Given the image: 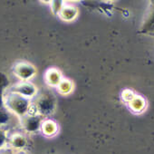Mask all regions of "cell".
<instances>
[{
  "mask_svg": "<svg viewBox=\"0 0 154 154\" xmlns=\"http://www.w3.org/2000/svg\"><path fill=\"white\" fill-rule=\"evenodd\" d=\"M4 105L9 112L16 114L20 119L28 114L32 108L30 99L11 92L5 96Z\"/></svg>",
  "mask_w": 154,
  "mask_h": 154,
  "instance_id": "1",
  "label": "cell"
},
{
  "mask_svg": "<svg viewBox=\"0 0 154 154\" xmlns=\"http://www.w3.org/2000/svg\"><path fill=\"white\" fill-rule=\"evenodd\" d=\"M55 106L56 101L54 95L49 92H43L35 97L31 111L42 117H46L54 113Z\"/></svg>",
  "mask_w": 154,
  "mask_h": 154,
  "instance_id": "2",
  "label": "cell"
},
{
  "mask_svg": "<svg viewBox=\"0 0 154 154\" xmlns=\"http://www.w3.org/2000/svg\"><path fill=\"white\" fill-rule=\"evenodd\" d=\"M43 122L44 117L35 112H29L28 114L20 119L22 128L29 133H34L41 130Z\"/></svg>",
  "mask_w": 154,
  "mask_h": 154,
  "instance_id": "3",
  "label": "cell"
},
{
  "mask_svg": "<svg viewBox=\"0 0 154 154\" xmlns=\"http://www.w3.org/2000/svg\"><path fill=\"white\" fill-rule=\"evenodd\" d=\"M13 72L23 82H28L29 79L34 77L36 70L31 63L26 62H20L14 66Z\"/></svg>",
  "mask_w": 154,
  "mask_h": 154,
  "instance_id": "4",
  "label": "cell"
},
{
  "mask_svg": "<svg viewBox=\"0 0 154 154\" xmlns=\"http://www.w3.org/2000/svg\"><path fill=\"white\" fill-rule=\"evenodd\" d=\"M10 92L24 96V97L30 99V100L32 98H35L37 95L36 87L29 82H21V83L14 85L11 88Z\"/></svg>",
  "mask_w": 154,
  "mask_h": 154,
  "instance_id": "5",
  "label": "cell"
},
{
  "mask_svg": "<svg viewBox=\"0 0 154 154\" xmlns=\"http://www.w3.org/2000/svg\"><path fill=\"white\" fill-rule=\"evenodd\" d=\"M8 143L16 149H22L26 146L27 140L21 133H14L8 138Z\"/></svg>",
  "mask_w": 154,
  "mask_h": 154,
  "instance_id": "6",
  "label": "cell"
},
{
  "mask_svg": "<svg viewBox=\"0 0 154 154\" xmlns=\"http://www.w3.org/2000/svg\"><path fill=\"white\" fill-rule=\"evenodd\" d=\"M41 131L44 133V135L47 137L54 136L57 131V125L55 122H54L51 120H45L43 122L41 126Z\"/></svg>",
  "mask_w": 154,
  "mask_h": 154,
  "instance_id": "7",
  "label": "cell"
},
{
  "mask_svg": "<svg viewBox=\"0 0 154 154\" xmlns=\"http://www.w3.org/2000/svg\"><path fill=\"white\" fill-rule=\"evenodd\" d=\"M45 79H46V82L50 85H54V86H58L59 84L61 83V81L63 80L59 72L54 69H50L46 72Z\"/></svg>",
  "mask_w": 154,
  "mask_h": 154,
  "instance_id": "8",
  "label": "cell"
},
{
  "mask_svg": "<svg viewBox=\"0 0 154 154\" xmlns=\"http://www.w3.org/2000/svg\"><path fill=\"white\" fill-rule=\"evenodd\" d=\"M8 85H9V81L8 79L7 75L3 72H0V110L3 109V107L5 106L4 105V99H5L4 93H5V90L8 88Z\"/></svg>",
  "mask_w": 154,
  "mask_h": 154,
  "instance_id": "9",
  "label": "cell"
},
{
  "mask_svg": "<svg viewBox=\"0 0 154 154\" xmlns=\"http://www.w3.org/2000/svg\"><path fill=\"white\" fill-rule=\"evenodd\" d=\"M153 26H154V5L152 6L147 17L144 19V22L141 26V32L148 33Z\"/></svg>",
  "mask_w": 154,
  "mask_h": 154,
  "instance_id": "10",
  "label": "cell"
},
{
  "mask_svg": "<svg viewBox=\"0 0 154 154\" xmlns=\"http://www.w3.org/2000/svg\"><path fill=\"white\" fill-rule=\"evenodd\" d=\"M76 10L72 7L63 6L59 13V16L63 20H72L76 17Z\"/></svg>",
  "mask_w": 154,
  "mask_h": 154,
  "instance_id": "11",
  "label": "cell"
},
{
  "mask_svg": "<svg viewBox=\"0 0 154 154\" xmlns=\"http://www.w3.org/2000/svg\"><path fill=\"white\" fill-rule=\"evenodd\" d=\"M130 106L132 108L134 112H140L145 107V102L140 97H134L130 102Z\"/></svg>",
  "mask_w": 154,
  "mask_h": 154,
  "instance_id": "12",
  "label": "cell"
},
{
  "mask_svg": "<svg viewBox=\"0 0 154 154\" xmlns=\"http://www.w3.org/2000/svg\"><path fill=\"white\" fill-rule=\"evenodd\" d=\"M57 87H58V90H59L60 93H62V94H67V93L71 92L72 85H71L70 82H68V81L63 79Z\"/></svg>",
  "mask_w": 154,
  "mask_h": 154,
  "instance_id": "13",
  "label": "cell"
},
{
  "mask_svg": "<svg viewBox=\"0 0 154 154\" xmlns=\"http://www.w3.org/2000/svg\"><path fill=\"white\" fill-rule=\"evenodd\" d=\"M8 132L4 129L0 128V149H2L8 142Z\"/></svg>",
  "mask_w": 154,
  "mask_h": 154,
  "instance_id": "14",
  "label": "cell"
},
{
  "mask_svg": "<svg viewBox=\"0 0 154 154\" xmlns=\"http://www.w3.org/2000/svg\"><path fill=\"white\" fill-rule=\"evenodd\" d=\"M9 112L7 110H4V109H1L0 110V128H1V126L2 125H4V124H6L8 121H9V119H10V115H9V113H8Z\"/></svg>",
  "mask_w": 154,
  "mask_h": 154,
  "instance_id": "15",
  "label": "cell"
},
{
  "mask_svg": "<svg viewBox=\"0 0 154 154\" xmlns=\"http://www.w3.org/2000/svg\"><path fill=\"white\" fill-rule=\"evenodd\" d=\"M60 3H62V2H59V1H54V2H52V9H53V12L54 13H56L58 15H59L62 8L63 7V5H60Z\"/></svg>",
  "mask_w": 154,
  "mask_h": 154,
  "instance_id": "16",
  "label": "cell"
},
{
  "mask_svg": "<svg viewBox=\"0 0 154 154\" xmlns=\"http://www.w3.org/2000/svg\"><path fill=\"white\" fill-rule=\"evenodd\" d=\"M0 154H12L10 150H4L2 152H0Z\"/></svg>",
  "mask_w": 154,
  "mask_h": 154,
  "instance_id": "17",
  "label": "cell"
},
{
  "mask_svg": "<svg viewBox=\"0 0 154 154\" xmlns=\"http://www.w3.org/2000/svg\"><path fill=\"white\" fill-rule=\"evenodd\" d=\"M148 33H149V34H154V26L149 29V31Z\"/></svg>",
  "mask_w": 154,
  "mask_h": 154,
  "instance_id": "18",
  "label": "cell"
},
{
  "mask_svg": "<svg viewBox=\"0 0 154 154\" xmlns=\"http://www.w3.org/2000/svg\"><path fill=\"white\" fill-rule=\"evenodd\" d=\"M17 154H26V153H25V152L21 151V152H19V153H17Z\"/></svg>",
  "mask_w": 154,
  "mask_h": 154,
  "instance_id": "19",
  "label": "cell"
}]
</instances>
